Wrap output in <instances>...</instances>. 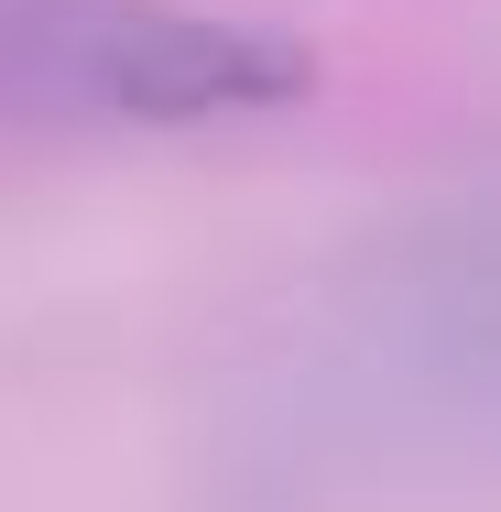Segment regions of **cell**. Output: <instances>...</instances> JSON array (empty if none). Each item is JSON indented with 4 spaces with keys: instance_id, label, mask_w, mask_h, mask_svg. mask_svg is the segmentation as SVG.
<instances>
[{
    "instance_id": "1",
    "label": "cell",
    "mask_w": 501,
    "mask_h": 512,
    "mask_svg": "<svg viewBox=\"0 0 501 512\" xmlns=\"http://www.w3.org/2000/svg\"><path fill=\"white\" fill-rule=\"evenodd\" d=\"M229 469L262 512H371L501 480V186L338 262L251 371Z\"/></svg>"
},
{
    "instance_id": "2",
    "label": "cell",
    "mask_w": 501,
    "mask_h": 512,
    "mask_svg": "<svg viewBox=\"0 0 501 512\" xmlns=\"http://www.w3.org/2000/svg\"><path fill=\"white\" fill-rule=\"evenodd\" d=\"M316 88V55L273 22L197 0H0V131H229Z\"/></svg>"
}]
</instances>
